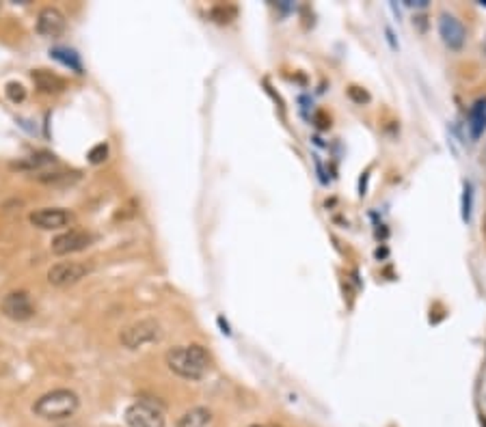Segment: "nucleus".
Segmentation results:
<instances>
[{"mask_svg": "<svg viewBox=\"0 0 486 427\" xmlns=\"http://www.w3.org/2000/svg\"><path fill=\"white\" fill-rule=\"evenodd\" d=\"M167 367L176 373V376L197 382L201 380L207 369H210V354L203 350V345H180V348H171L165 356Z\"/></svg>", "mask_w": 486, "mask_h": 427, "instance_id": "f257e3e1", "label": "nucleus"}, {"mask_svg": "<svg viewBox=\"0 0 486 427\" xmlns=\"http://www.w3.org/2000/svg\"><path fill=\"white\" fill-rule=\"evenodd\" d=\"M78 406H80V399L74 391L57 389V391H50V393L41 395L33 404V412L45 421H65V418L76 414Z\"/></svg>", "mask_w": 486, "mask_h": 427, "instance_id": "f03ea898", "label": "nucleus"}, {"mask_svg": "<svg viewBox=\"0 0 486 427\" xmlns=\"http://www.w3.org/2000/svg\"><path fill=\"white\" fill-rule=\"evenodd\" d=\"M160 339H162V326H160V322H156V319H151V317L132 322L130 326H126L119 333V341L128 350H139V348L158 343Z\"/></svg>", "mask_w": 486, "mask_h": 427, "instance_id": "7ed1b4c3", "label": "nucleus"}, {"mask_svg": "<svg viewBox=\"0 0 486 427\" xmlns=\"http://www.w3.org/2000/svg\"><path fill=\"white\" fill-rule=\"evenodd\" d=\"M124 418L130 427H167V416L165 410H162L160 404L151 401V399H136L132 401L126 412Z\"/></svg>", "mask_w": 486, "mask_h": 427, "instance_id": "20e7f679", "label": "nucleus"}, {"mask_svg": "<svg viewBox=\"0 0 486 427\" xmlns=\"http://www.w3.org/2000/svg\"><path fill=\"white\" fill-rule=\"evenodd\" d=\"M0 313H3L7 319H11V322H28V319L35 315V306H33L28 292H24V289L9 292L3 300H0Z\"/></svg>", "mask_w": 486, "mask_h": 427, "instance_id": "39448f33", "label": "nucleus"}, {"mask_svg": "<svg viewBox=\"0 0 486 427\" xmlns=\"http://www.w3.org/2000/svg\"><path fill=\"white\" fill-rule=\"evenodd\" d=\"M74 221V214L68 211V209H61V207H43V209H35L31 216H28V223L41 231H57V229H63L68 227L70 223Z\"/></svg>", "mask_w": 486, "mask_h": 427, "instance_id": "423d86ee", "label": "nucleus"}, {"mask_svg": "<svg viewBox=\"0 0 486 427\" xmlns=\"http://www.w3.org/2000/svg\"><path fill=\"white\" fill-rule=\"evenodd\" d=\"M89 268L85 263L78 261H61V263H54L52 268L48 270V283L54 287H68L74 285L78 281H82L87 277Z\"/></svg>", "mask_w": 486, "mask_h": 427, "instance_id": "0eeeda50", "label": "nucleus"}, {"mask_svg": "<svg viewBox=\"0 0 486 427\" xmlns=\"http://www.w3.org/2000/svg\"><path fill=\"white\" fill-rule=\"evenodd\" d=\"M93 242V235L85 229H70L61 235H57L52 240L50 248L54 255H72V253H80L85 248H89Z\"/></svg>", "mask_w": 486, "mask_h": 427, "instance_id": "6e6552de", "label": "nucleus"}, {"mask_svg": "<svg viewBox=\"0 0 486 427\" xmlns=\"http://www.w3.org/2000/svg\"><path fill=\"white\" fill-rule=\"evenodd\" d=\"M37 33L45 39H57L65 33L68 28V20L63 16L61 9L57 7H43L37 16V24H35Z\"/></svg>", "mask_w": 486, "mask_h": 427, "instance_id": "1a4fd4ad", "label": "nucleus"}, {"mask_svg": "<svg viewBox=\"0 0 486 427\" xmlns=\"http://www.w3.org/2000/svg\"><path fill=\"white\" fill-rule=\"evenodd\" d=\"M439 35L450 50H460L467 39V30H465L463 22L452 13L439 16Z\"/></svg>", "mask_w": 486, "mask_h": 427, "instance_id": "9d476101", "label": "nucleus"}, {"mask_svg": "<svg viewBox=\"0 0 486 427\" xmlns=\"http://www.w3.org/2000/svg\"><path fill=\"white\" fill-rule=\"evenodd\" d=\"M37 91L45 93V95H57V93H63L65 91V80L59 76V74H54L50 70H35L31 74Z\"/></svg>", "mask_w": 486, "mask_h": 427, "instance_id": "9b49d317", "label": "nucleus"}, {"mask_svg": "<svg viewBox=\"0 0 486 427\" xmlns=\"http://www.w3.org/2000/svg\"><path fill=\"white\" fill-rule=\"evenodd\" d=\"M467 128L473 140H477L484 130H486V97H480L471 104L469 117H467Z\"/></svg>", "mask_w": 486, "mask_h": 427, "instance_id": "f8f14e48", "label": "nucleus"}, {"mask_svg": "<svg viewBox=\"0 0 486 427\" xmlns=\"http://www.w3.org/2000/svg\"><path fill=\"white\" fill-rule=\"evenodd\" d=\"M178 427H216V418H214L212 410H207L203 406H197V408L186 410L180 416Z\"/></svg>", "mask_w": 486, "mask_h": 427, "instance_id": "ddd939ff", "label": "nucleus"}, {"mask_svg": "<svg viewBox=\"0 0 486 427\" xmlns=\"http://www.w3.org/2000/svg\"><path fill=\"white\" fill-rule=\"evenodd\" d=\"M236 16H238V9L232 5H216L210 9V18L216 24H230L232 20H236Z\"/></svg>", "mask_w": 486, "mask_h": 427, "instance_id": "4468645a", "label": "nucleus"}, {"mask_svg": "<svg viewBox=\"0 0 486 427\" xmlns=\"http://www.w3.org/2000/svg\"><path fill=\"white\" fill-rule=\"evenodd\" d=\"M52 57L57 59V61H61V63H65V65H70V67H74L76 74H82L80 61L76 59L74 52H68V50H52Z\"/></svg>", "mask_w": 486, "mask_h": 427, "instance_id": "2eb2a0df", "label": "nucleus"}, {"mask_svg": "<svg viewBox=\"0 0 486 427\" xmlns=\"http://www.w3.org/2000/svg\"><path fill=\"white\" fill-rule=\"evenodd\" d=\"M471 205H473V188H471V184L467 182L465 188H463V205H460V209H463V221H465V223H469V218H471Z\"/></svg>", "mask_w": 486, "mask_h": 427, "instance_id": "dca6fc26", "label": "nucleus"}, {"mask_svg": "<svg viewBox=\"0 0 486 427\" xmlns=\"http://www.w3.org/2000/svg\"><path fill=\"white\" fill-rule=\"evenodd\" d=\"M5 93H7V97H9L14 104H20V101L26 99V89H24L20 82H7Z\"/></svg>", "mask_w": 486, "mask_h": 427, "instance_id": "f3484780", "label": "nucleus"}, {"mask_svg": "<svg viewBox=\"0 0 486 427\" xmlns=\"http://www.w3.org/2000/svg\"><path fill=\"white\" fill-rule=\"evenodd\" d=\"M106 157H108V145L106 143H99V145H95L89 151V162L91 165H102Z\"/></svg>", "mask_w": 486, "mask_h": 427, "instance_id": "a211bd4d", "label": "nucleus"}, {"mask_svg": "<svg viewBox=\"0 0 486 427\" xmlns=\"http://www.w3.org/2000/svg\"><path fill=\"white\" fill-rule=\"evenodd\" d=\"M348 95H350V97H352V99H357V101H361V104H363V101H367V99H369V97H367V93H365V91H363V93H357V89H355V87H350V89H348Z\"/></svg>", "mask_w": 486, "mask_h": 427, "instance_id": "6ab92c4d", "label": "nucleus"}, {"mask_svg": "<svg viewBox=\"0 0 486 427\" xmlns=\"http://www.w3.org/2000/svg\"><path fill=\"white\" fill-rule=\"evenodd\" d=\"M406 7H428V0H409L406 3Z\"/></svg>", "mask_w": 486, "mask_h": 427, "instance_id": "aec40b11", "label": "nucleus"}, {"mask_svg": "<svg viewBox=\"0 0 486 427\" xmlns=\"http://www.w3.org/2000/svg\"><path fill=\"white\" fill-rule=\"evenodd\" d=\"M482 233L486 235V214H484V218H482Z\"/></svg>", "mask_w": 486, "mask_h": 427, "instance_id": "412c9836", "label": "nucleus"}, {"mask_svg": "<svg viewBox=\"0 0 486 427\" xmlns=\"http://www.w3.org/2000/svg\"><path fill=\"white\" fill-rule=\"evenodd\" d=\"M480 421H482V427H486V416H484V414H482V418H480Z\"/></svg>", "mask_w": 486, "mask_h": 427, "instance_id": "4be33fe9", "label": "nucleus"}, {"mask_svg": "<svg viewBox=\"0 0 486 427\" xmlns=\"http://www.w3.org/2000/svg\"><path fill=\"white\" fill-rule=\"evenodd\" d=\"M253 427H270V425H253Z\"/></svg>", "mask_w": 486, "mask_h": 427, "instance_id": "5701e85b", "label": "nucleus"}, {"mask_svg": "<svg viewBox=\"0 0 486 427\" xmlns=\"http://www.w3.org/2000/svg\"><path fill=\"white\" fill-rule=\"evenodd\" d=\"M59 427H76V425H59Z\"/></svg>", "mask_w": 486, "mask_h": 427, "instance_id": "b1692460", "label": "nucleus"}, {"mask_svg": "<svg viewBox=\"0 0 486 427\" xmlns=\"http://www.w3.org/2000/svg\"><path fill=\"white\" fill-rule=\"evenodd\" d=\"M484 48H486V45H484Z\"/></svg>", "mask_w": 486, "mask_h": 427, "instance_id": "393cba45", "label": "nucleus"}]
</instances>
